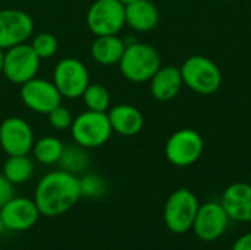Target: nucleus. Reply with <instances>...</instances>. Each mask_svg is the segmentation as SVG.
I'll return each mask as SVG.
<instances>
[{
  "instance_id": "nucleus-24",
  "label": "nucleus",
  "mask_w": 251,
  "mask_h": 250,
  "mask_svg": "<svg viewBox=\"0 0 251 250\" xmlns=\"http://www.w3.org/2000/svg\"><path fill=\"white\" fill-rule=\"evenodd\" d=\"M29 46L41 60L51 59L59 50L57 37L51 32H38L31 37Z\"/></svg>"
},
{
  "instance_id": "nucleus-4",
  "label": "nucleus",
  "mask_w": 251,
  "mask_h": 250,
  "mask_svg": "<svg viewBox=\"0 0 251 250\" xmlns=\"http://www.w3.org/2000/svg\"><path fill=\"white\" fill-rule=\"evenodd\" d=\"M182 83L191 91L209 96L219 90L222 84V72L219 66L207 56L194 55L184 60L181 65Z\"/></svg>"
},
{
  "instance_id": "nucleus-15",
  "label": "nucleus",
  "mask_w": 251,
  "mask_h": 250,
  "mask_svg": "<svg viewBox=\"0 0 251 250\" xmlns=\"http://www.w3.org/2000/svg\"><path fill=\"white\" fill-rule=\"evenodd\" d=\"M221 205L229 220L251 222V183H234L225 189Z\"/></svg>"
},
{
  "instance_id": "nucleus-22",
  "label": "nucleus",
  "mask_w": 251,
  "mask_h": 250,
  "mask_svg": "<svg viewBox=\"0 0 251 250\" xmlns=\"http://www.w3.org/2000/svg\"><path fill=\"white\" fill-rule=\"evenodd\" d=\"M57 165L60 167V169L78 177L90 165V156L87 153V149H84L78 144L65 146Z\"/></svg>"
},
{
  "instance_id": "nucleus-17",
  "label": "nucleus",
  "mask_w": 251,
  "mask_h": 250,
  "mask_svg": "<svg viewBox=\"0 0 251 250\" xmlns=\"http://www.w3.org/2000/svg\"><path fill=\"white\" fill-rule=\"evenodd\" d=\"M150 93L151 96L159 100V102H169L174 100L184 83H182V75L181 69L176 66H160L157 72L150 78Z\"/></svg>"
},
{
  "instance_id": "nucleus-29",
  "label": "nucleus",
  "mask_w": 251,
  "mask_h": 250,
  "mask_svg": "<svg viewBox=\"0 0 251 250\" xmlns=\"http://www.w3.org/2000/svg\"><path fill=\"white\" fill-rule=\"evenodd\" d=\"M3 62H4V50L0 49V74L3 72Z\"/></svg>"
},
{
  "instance_id": "nucleus-13",
  "label": "nucleus",
  "mask_w": 251,
  "mask_h": 250,
  "mask_svg": "<svg viewBox=\"0 0 251 250\" xmlns=\"http://www.w3.org/2000/svg\"><path fill=\"white\" fill-rule=\"evenodd\" d=\"M229 224V217L221 202H206L199 206L193 228L196 236L203 242H215Z\"/></svg>"
},
{
  "instance_id": "nucleus-18",
  "label": "nucleus",
  "mask_w": 251,
  "mask_h": 250,
  "mask_svg": "<svg viewBox=\"0 0 251 250\" xmlns=\"http://www.w3.org/2000/svg\"><path fill=\"white\" fill-rule=\"evenodd\" d=\"M160 13L151 0H138L125 6V24L137 32H149L159 25Z\"/></svg>"
},
{
  "instance_id": "nucleus-10",
  "label": "nucleus",
  "mask_w": 251,
  "mask_h": 250,
  "mask_svg": "<svg viewBox=\"0 0 251 250\" xmlns=\"http://www.w3.org/2000/svg\"><path fill=\"white\" fill-rule=\"evenodd\" d=\"M19 97L26 109L38 115H47L62 105V94L51 80L35 77L19 85Z\"/></svg>"
},
{
  "instance_id": "nucleus-12",
  "label": "nucleus",
  "mask_w": 251,
  "mask_h": 250,
  "mask_svg": "<svg viewBox=\"0 0 251 250\" xmlns=\"http://www.w3.org/2000/svg\"><path fill=\"white\" fill-rule=\"evenodd\" d=\"M35 137L32 127L21 116H7L0 122V147L7 156L29 155Z\"/></svg>"
},
{
  "instance_id": "nucleus-2",
  "label": "nucleus",
  "mask_w": 251,
  "mask_h": 250,
  "mask_svg": "<svg viewBox=\"0 0 251 250\" xmlns=\"http://www.w3.org/2000/svg\"><path fill=\"white\" fill-rule=\"evenodd\" d=\"M125 52L118 63L121 74L131 83L141 84L150 78L162 66L160 55L151 44L141 41H125Z\"/></svg>"
},
{
  "instance_id": "nucleus-9",
  "label": "nucleus",
  "mask_w": 251,
  "mask_h": 250,
  "mask_svg": "<svg viewBox=\"0 0 251 250\" xmlns=\"http://www.w3.org/2000/svg\"><path fill=\"white\" fill-rule=\"evenodd\" d=\"M204 150L203 137L191 128L175 131L165 144V156L169 164L178 168H185L196 164Z\"/></svg>"
},
{
  "instance_id": "nucleus-5",
  "label": "nucleus",
  "mask_w": 251,
  "mask_h": 250,
  "mask_svg": "<svg viewBox=\"0 0 251 250\" xmlns=\"http://www.w3.org/2000/svg\"><path fill=\"white\" fill-rule=\"evenodd\" d=\"M199 199L188 189H178L165 202L163 220L169 231L175 234H184L193 228L197 211Z\"/></svg>"
},
{
  "instance_id": "nucleus-19",
  "label": "nucleus",
  "mask_w": 251,
  "mask_h": 250,
  "mask_svg": "<svg viewBox=\"0 0 251 250\" xmlns=\"http://www.w3.org/2000/svg\"><path fill=\"white\" fill-rule=\"evenodd\" d=\"M126 43L124 38L116 35H100L96 37L90 47V55L93 60L101 66H113L118 65L124 52H125Z\"/></svg>"
},
{
  "instance_id": "nucleus-32",
  "label": "nucleus",
  "mask_w": 251,
  "mask_h": 250,
  "mask_svg": "<svg viewBox=\"0 0 251 250\" xmlns=\"http://www.w3.org/2000/svg\"><path fill=\"white\" fill-rule=\"evenodd\" d=\"M250 183H251V174H250Z\"/></svg>"
},
{
  "instance_id": "nucleus-7",
  "label": "nucleus",
  "mask_w": 251,
  "mask_h": 250,
  "mask_svg": "<svg viewBox=\"0 0 251 250\" xmlns=\"http://www.w3.org/2000/svg\"><path fill=\"white\" fill-rule=\"evenodd\" d=\"M87 27L96 37L116 35L125 24V6L119 0H94L87 10Z\"/></svg>"
},
{
  "instance_id": "nucleus-3",
  "label": "nucleus",
  "mask_w": 251,
  "mask_h": 250,
  "mask_svg": "<svg viewBox=\"0 0 251 250\" xmlns=\"http://www.w3.org/2000/svg\"><path fill=\"white\" fill-rule=\"evenodd\" d=\"M69 130L74 143L87 150L104 146L113 134L107 112H94L88 109L74 116Z\"/></svg>"
},
{
  "instance_id": "nucleus-27",
  "label": "nucleus",
  "mask_w": 251,
  "mask_h": 250,
  "mask_svg": "<svg viewBox=\"0 0 251 250\" xmlns=\"http://www.w3.org/2000/svg\"><path fill=\"white\" fill-rule=\"evenodd\" d=\"M15 196V186L0 172V208Z\"/></svg>"
},
{
  "instance_id": "nucleus-8",
  "label": "nucleus",
  "mask_w": 251,
  "mask_h": 250,
  "mask_svg": "<svg viewBox=\"0 0 251 250\" xmlns=\"http://www.w3.org/2000/svg\"><path fill=\"white\" fill-rule=\"evenodd\" d=\"M40 65L41 59L35 55L29 43H22L4 50L1 74L9 83L15 85H22L24 83L37 77Z\"/></svg>"
},
{
  "instance_id": "nucleus-14",
  "label": "nucleus",
  "mask_w": 251,
  "mask_h": 250,
  "mask_svg": "<svg viewBox=\"0 0 251 250\" xmlns=\"http://www.w3.org/2000/svg\"><path fill=\"white\" fill-rule=\"evenodd\" d=\"M0 217L6 230L21 233L32 228L38 222L40 211L34 199L13 196L4 206L0 208Z\"/></svg>"
},
{
  "instance_id": "nucleus-30",
  "label": "nucleus",
  "mask_w": 251,
  "mask_h": 250,
  "mask_svg": "<svg viewBox=\"0 0 251 250\" xmlns=\"http://www.w3.org/2000/svg\"><path fill=\"white\" fill-rule=\"evenodd\" d=\"M124 6H126V4H131V3H134V1H138V0H119Z\"/></svg>"
},
{
  "instance_id": "nucleus-11",
  "label": "nucleus",
  "mask_w": 251,
  "mask_h": 250,
  "mask_svg": "<svg viewBox=\"0 0 251 250\" xmlns=\"http://www.w3.org/2000/svg\"><path fill=\"white\" fill-rule=\"evenodd\" d=\"M32 16L21 9H0V49L7 50L13 46L28 43L34 35Z\"/></svg>"
},
{
  "instance_id": "nucleus-20",
  "label": "nucleus",
  "mask_w": 251,
  "mask_h": 250,
  "mask_svg": "<svg viewBox=\"0 0 251 250\" xmlns=\"http://www.w3.org/2000/svg\"><path fill=\"white\" fill-rule=\"evenodd\" d=\"M65 144L60 139H57L56 136H43L38 140L34 141L32 146V156L35 159V162H38L40 165H56L63 153Z\"/></svg>"
},
{
  "instance_id": "nucleus-1",
  "label": "nucleus",
  "mask_w": 251,
  "mask_h": 250,
  "mask_svg": "<svg viewBox=\"0 0 251 250\" xmlns=\"http://www.w3.org/2000/svg\"><path fill=\"white\" fill-rule=\"evenodd\" d=\"M32 199L40 215L47 218L63 215L81 199L79 178L60 168L50 171L38 180Z\"/></svg>"
},
{
  "instance_id": "nucleus-25",
  "label": "nucleus",
  "mask_w": 251,
  "mask_h": 250,
  "mask_svg": "<svg viewBox=\"0 0 251 250\" xmlns=\"http://www.w3.org/2000/svg\"><path fill=\"white\" fill-rule=\"evenodd\" d=\"M79 178V192L84 199H101L107 192V184L103 177L97 174H84Z\"/></svg>"
},
{
  "instance_id": "nucleus-28",
  "label": "nucleus",
  "mask_w": 251,
  "mask_h": 250,
  "mask_svg": "<svg viewBox=\"0 0 251 250\" xmlns=\"http://www.w3.org/2000/svg\"><path fill=\"white\" fill-rule=\"evenodd\" d=\"M232 250H251V231L238 237L232 246Z\"/></svg>"
},
{
  "instance_id": "nucleus-6",
  "label": "nucleus",
  "mask_w": 251,
  "mask_h": 250,
  "mask_svg": "<svg viewBox=\"0 0 251 250\" xmlns=\"http://www.w3.org/2000/svg\"><path fill=\"white\" fill-rule=\"evenodd\" d=\"M53 84L63 99L76 100L88 87L90 72L82 60L78 57H63L53 68Z\"/></svg>"
},
{
  "instance_id": "nucleus-31",
  "label": "nucleus",
  "mask_w": 251,
  "mask_h": 250,
  "mask_svg": "<svg viewBox=\"0 0 251 250\" xmlns=\"http://www.w3.org/2000/svg\"><path fill=\"white\" fill-rule=\"evenodd\" d=\"M6 228H4V224H3V220H1V217H0V236L3 234V231H4Z\"/></svg>"
},
{
  "instance_id": "nucleus-26",
  "label": "nucleus",
  "mask_w": 251,
  "mask_h": 250,
  "mask_svg": "<svg viewBox=\"0 0 251 250\" xmlns=\"http://www.w3.org/2000/svg\"><path fill=\"white\" fill-rule=\"evenodd\" d=\"M47 118H49L50 127L53 130H56V131H66V130H69L71 125H72V121H74L72 112L66 106H63V105H59L51 112H49Z\"/></svg>"
},
{
  "instance_id": "nucleus-21",
  "label": "nucleus",
  "mask_w": 251,
  "mask_h": 250,
  "mask_svg": "<svg viewBox=\"0 0 251 250\" xmlns=\"http://www.w3.org/2000/svg\"><path fill=\"white\" fill-rule=\"evenodd\" d=\"M35 169L34 161L28 155H16V156H7L1 174L13 184H24L29 181Z\"/></svg>"
},
{
  "instance_id": "nucleus-16",
  "label": "nucleus",
  "mask_w": 251,
  "mask_h": 250,
  "mask_svg": "<svg viewBox=\"0 0 251 250\" xmlns=\"http://www.w3.org/2000/svg\"><path fill=\"white\" fill-rule=\"evenodd\" d=\"M107 118L113 133L124 137H134L144 127V116L138 108L128 103H121L109 108Z\"/></svg>"
},
{
  "instance_id": "nucleus-23",
  "label": "nucleus",
  "mask_w": 251,
  "mask_h": 250,
  "mask_svg": "<svg viewBox=\"0 0 251 250\" xmlns=\"http://www.w3.org/2000/svg\"><path fill=\"white\" fill-rule=\"evenodd\" d=\"M81 99L88 111L107 112L110 108V93L100 83H90Z\"/></svg>"
}]
</instances>
